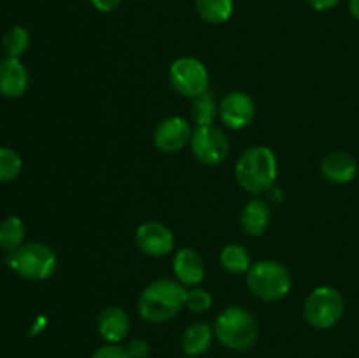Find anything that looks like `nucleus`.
Listing matches in <instances>:
<instances>
[{
  "label": "nucleus",
  "mask_w": 359,
  "mask_h": 358,
  "mask_svg": "<svg viewBox=\"0 0 359 358\" xmlns=\"http://www.w3.org/2000/svg\"><path fill=\"white\" fill-rule=\"evenodd\" d=\"M186 288L177 279L160 277L147 284L140 293L137 309L147 323H165L175 318L184 307Z\"/></svg>",
  "instance_id": "obj_1"
},
{
  "label": "nucleus",
  "mask_w": 359,
  "mask_h": 358,
  "mask_svg": "<svg viewBox=\"0 0 359 358\" xmlns=\"http://www.w3.org/2000/svg\"><path fill=\"white\" fill-rule=\"evenodd\" d=\"M279 164L273 151L266 146L248 147L235 165V179L238 186L249 193H265L276 183Z\"/></svg>",
  "instance_id": "obj_2"
},
{
  "label": "nucleus",
  "mask_w": 359,
  "mask_h": 358,
  "mask_svg": "<svg viewBox=\"0 0 359 358\" xmlns=\"http://www.w3.org/2000/svg\"><path fill=\"white\" fill-rule=\"evenodd\" d=\"M214 336L226 350L248 351L256 344L259 325L255 316L244 307H226L214 321Z\"/></svg>",
  "instance_id": "obj_3"
},
{
  "label": "nucleus",
  "mask_w": 359,
  "mask_h": 358,
  "mask_svg": "<svg viewBox=\"0 0 359 358\" xmlns=\"http://www.w3.org/2000/svg\"><path fill=\"white\" fill-rule=\"evenodd\" d=\"M245 283L256 298L265 302L283 300L293 288L291 272L276 260H259L245 274Z\"/></svg>",
  "instance_id": "obj_4"
},
{
  "label": "nucleus",
  "mask_w": 359,
  "mask_h": 358,
  "mask_svg": "<svg viewBox=\"0 0 359 358\" xmlns=\"http://www.w3.org/2000/svg\"><path fill=\"white\" fill-rule=\"evenodd\" d=\"M7 265L28 281H44L56 270V253L44 242H25L16 251L7 253Z\"/></svg>",
  "instance_id": "obj_5"
},
{
  "label": "nucleus",
  "mask_w": 359,
  "mask_h": 358,
  "mask_svg": "<svg viewBox=\"0 0 359 358\" xmlns=\"http://www.w3.org/2000/svg\"><path fill=\"white\" fill-rule=\"evenodd\" d=\"M344 309H346V300L337 288L318 286L305 298L304 316L311 326L326 330L340 321Z\"/></svg>",
  "instance_id": "obj_6"
},
{
  "label": "nucleus",
  "mask_w": 359,
  "mask_h": 358,
  "mask_svg": "<svg viewBox=\"0 0 359 358\" xmlns=\"http://www.w3.org/2000/svg\"><path fill=\"white\" fill-rule=\"evenodd\" d=\"M168 79L179 95L195 98L209 90V70L193 56H181L168 69Z\"/></svg>",
  "instance_id": "obj_7"
},
{
  "label": "nucleus",
  "mask_w": 359,
  "mask_h": 358,
  "mask_svg": "<svg viewBox=\"0 0 359 358\" xmlns=\"http://www.w3.org/2000/svg\"><path fill=\"white\" fill-rule=\"evenodd\" d=\"M189 147H191L193 157L202 165H209V167L219 165L221 161L226 160L228 153H230L228 137L224 135L223 130L214 125L195 126Z\"/></svg>",
  "instance_id": "obj_8"
},
{
  "label": "nucleus",
  "mask_w": 359,
  "mask_h": 358,
  "mask_svg": "<svg viewBox=\"0 0 359 358\" xmlns=\"http://www.w3.org/2000/svg\"><path fill=\"white\" fill-rule=\"evenodd\" d=\"M256 107L245 91H230L219 102V119L231 130H242L255 119Z\"/></svg>",
  "instance_id": "obj_9"
},
{
  "label": "nucleus",
  "mask_w": 359,
  "mask_h": 358,
  "mask_svg": "<svg viewBox=\"0 0 359 358\" xmlns=\"http://www.w3.org/2000/svg\"><path fill=\"white\" fill-rule=\"evenodd\" d=\"M135 242L146 255L160 258L174 249L175 239L170 228L161 221H144L135 232Z\"/></svg>",
  "instance_id": "obj_10"
},
{
  "label": "nucleus",
  "mask_w": 359,
  "mask_h": 358,
  "mask_svg": "<svg viewBox=\"0 0 359 358\" xmlns=\"http://www.w3.org/2000/svg\"><path fill=\"white\" fill-rule=\"evenodd\" d=\"M193 128L184 118L179 116H170L165 118L163 121L158 123L154 128L153 140L154 146L161 151V153H177L182 147H186L191 140Z\"/></svg>",
  "instance_id": "obj_11"
},
{
  "label": "nucleus",
  "mask_w": 359,
  "mask_h": 358,
  "mask_svg": "<svg viewBox=\"0 0 359 358\" xmlns=\"http://www.w3.org/2000/svg\"><path fill=\"white\" fill-rule=\"evenodd\" d=\"M174 276L182 286H198L205 277V262L193 248H181L172 262Z\"/></svg>",
  "instance_id": "obj_12"
},
{
  "label": "nucleus",
  "mask_w": 359,
  "mask_h": 358,
  "mask_svg": "<svg viewBox=\"0 0 359 358\" xmlns=\"http://www.w3.org/2000/svg\"><path fill=\"white\" fill-rule=\"evenodd\" d=\"M30 76L20 58L6 56L0 60V95L7 98H18L28 90Z\"/></svg>",
  "instance_id": "obj_13"
},
{
  "label": "nucleus",
  "mask_w": 359,
  "mask_h": 358,
  "mask_svg": "<svg viewBox=\"0 0 359 358\" xmlns=\"http://www.w3.org/2000/svg\"><path fill=\"white\" fill-rule=\"evenodd\" d=\"M356 158L346 151H332L321 161V174L333 185H347L356 178Z\"/></svg>",
  "instance_id": "obj_14"
},
{
  "label": "nucleus",
  "mask_w": 359,
  "mask_h": 358,
  "mask_svg": "<svg viewBox=\"0 0 359 358\" xmlns=\"http://www.w3.org/2000/svg\"><path fill=\"white\" fill-rule=\"evenodd\" d=\"M97 329L102 339L111 344H119L130 332V318L119 305H109L98 314Z\"/></svg>",
  "instance_id": "obj_15"
},
{
  "label": "nucleus",
  "mask_w": 359,
  "mask_h": 358,
  "mask_svg": "<svg viewBox=\"0 0 359 358\" xmlns=\"http://www.w3.org/2000/svg\"><path fill=\"white\" fill-rule=\"evenodd\" d=\"M272 221V211L269 204L262 199H251L241 214V227L251 237H259L265 234Z\"/></svg>",
  "instance_id": "obj_16"
},
{
  "label": "nucleus",
  "mask_w": 359,
  "mask_h": 358,
  "mask_svg": "<svg viewBox=\"0 0 359 358\" xmlns=\"http://www.w3.org/2000/svg\"><path fill=\"white\" fill-rule=\"evenodd\" d=\"M214 329L209 323H193L182 332L181 347L188 357H200L212 346Z\"/></svg>",
  "instance_id": "obj_17"
},
{
  "label": "nucleus",
  "mask_w": 359,
  "mask_h": 358,
  "mask_svg": "<svg viewBox=\"0 0 359 358\" xmlns=\"http://www.w3.org/2000/svg\"><path fill=\"white\" fill-rule=\"evenodd\" d=\"M191 119L196 126L214 125V119L219 116V102L216 93L210 90L203 91L198 97L191 98Z\"/></svg>",
  "instance_id": "obj_18"
},
{
  "label": "nucleus",
  "mask_w": 359,
  "mask_h": 358,
  "mask_svg": "<svg viewBox=\"0 0 359 358\" xmlns=\"http://www.w3.org/2000/svg\"><path fill=\"white\" fill-rule=\"evenodd\" d=\"M195 9L207 23L221 25L233 14V0H195Z\"/></svg>",
  "instance_id": "obj_19"
},
{
  "label": "nucleus",
  "mask_w": 359,
  "mask_h": 358,
  "mask_svg": "<svg viewBox=\"0 0 359 358\" xmlns=\"http://www.w3.org/2000/svg\"><path fill=\"white\" fill-rule=\"evenodd\" d=\"M219 262L221 267L230 274H248L252 265L248 248L237 242L224 246L219 255Z\"/></svg>",
  "instance_id": "obj_20"
},
{
  "label": "nucleus",
  "mask_w": 359,
  "mask_h": 358,
  "mask_svg": "<svg viewBox=\"0 0 359 358\" xmlns=\"http://www.w3.org/2000/svg\"><path fill=\"white\" fill-rule=\"evenodd\" d=\"M27 228L21 218L9 216L0 223V248L6 253L16 251L25 244Z\"/></svg>",
  "instance_id": "obj_21"
},
{
  "label": "nucleus",
  "mask_w": 359,
  "mask_h": 358,
  "mask_svg": "<svg viewBox=\"0 0 359 358\" xmlns=\"http://www.w3.org/2000/svg\"><path fill=\"white\" fill-rule=\"evenodd\" d=\"M30 46V35L23 27H13L2 39V48L11 58H21Z\"/></svg>",
  "instance_id": "obj_22"
},
{
  "label": "nucleus",
  "mask_w": 359,
  "mask_h": 358,
  "mask_svg": "<svg viewBox=\"0 0 359 358\" xmlns=\"http://www.w3.org/2000/svg\"><path fill=\"white\" fill-rule=\"evenodd\" d=\"M23 160L11 147H0V183H9L20 175Z\"/></svg>",
  "instance_id": "obj_23"
},
{
  "label": "nucleus",
  "mask_w": 359,
  "mask_h": 358,
  "mask_svg": "<svg viewBox=\"0 0 359 358\" xmlns=\"http://www.w3.org/2000/svg\"><path fill=\"white\" fill-rule=\"evenodd\" d=\"M184 307L188 309V311L196 312V314L207 312L212 307V295L207 290H203V288L193 286L191 290H186Z\"/></svg>",
  "instance_id": "obj_24"
},
{
  "label": "nucleus",
  "mask_w": 359,
  "mask_h": 358,
  "mask_svg": "<svg viewBox=\"0 0 359 358\" xmlns=\"http://www.w3.org/2000/svg\"><path fill=\"white\" fill-rule=\"evenodd\" d=\"M128 358H147L151 353V346L146 339H132L125 346Z\"/></svg>",
  "instance_id": "obj_25"
},
{
  "label": "nucleus",
  "mask_w": 359,
  "mask_h": 358,
  "mask_svg": "<svg viewBox=\"0 0 359 358\" xmlns=\"http://www.w3.org/2000/svg\"><path fill=\"white\" fill-rule=\"evenodd\" d=\"M91 358H128V354H126L125 347L119 346V344L107 343L102 347H98V350L91 354Z\"/></svg>",
  "instance_id": "obj_26"
},
{
  "label": "nucleus",
  "mask_w": 359,
  "mask_h": 358,
  "mask_svg": "<svg viewBox=\"0 0 359 358\" xmlns=\"http://www.w3.org/2000/svg\"><path fill=\"white\" fill-rule=\"evenodd\" d=\"M123 0H91V6L98 11V13H112L121 6Z\"/></svg>",
  "instance_id": "obj_27"
},
{
  "label": "nucleus",
  "mask_w": 359,
  "mask_h": 358,
  "mask_svg": "<svg viewBox=\"0 0 359 358\" xmlns=\"http://www.w3.org/2000/svg\"><path fill=\"white\" fill-rule=\"evenodd\" d=\"M314 11H330L340 4V0H307Z\"/></svg>",
  "instance_id": "obj_28"
},
{
  "label": "nucleus",
  "mask_w": 359,
  "mask_h": 358,
  "mask_svg": "<svg viewBox=\"0 0 359 358\" xmlns=\"http://www.w3.org/2000/svg\"><path fill=\"white\" fill-rule=\"evenodd\" d=\"M349 11L354 18L359 21V0H349Z\"/></svg>",
  "instance_id": "obj_29"
}]
</instances>
